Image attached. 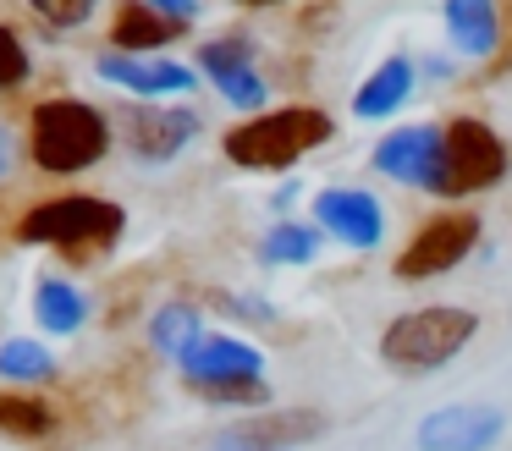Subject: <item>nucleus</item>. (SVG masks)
I'll list each match as a JSON object with an SVG mask.
<instances>
[{
  "label": "nucleus",
  "mask_w": 512,
  "mask_h": 451,
  "mask_svg": "<svg viewBox=\"0 0 512 451\" xmlns=\"http://www.w3.org/2000/svg\"><path fill=\"white\" fill-rule=\"evenodd\" d=\"M479 336V314L474 308H457V303H424L397 314L386 330H380V363L397 374H435L446 369L452 358H463Z\"/></svg>",
  "instance_id": "f257e3e1"
},
{
  "label": "nucleus",
  "mask_w": 512,
  "mask_h": 451,
  "mask_svg": "<svg viewBox=\"0 0 512 451\" xmlns=\"http://www.w3.org/2000/svg\"><path fill=\"white\" fill-rule=\"evenodd\" d=\"M28 154L45 176H78L111 154V121L89 99H39L34 116H28Z\"/></svg>",
  "instance_id": "f03ea898"
},
{
  "label": "nucleus",
  "mask_w": 512,
  "mask_h": 451,
  "mask_svg": "<svg viewBox=\"0 0 512 451\" xmlns=\"http://www.w3.org/2000/svg\"><path fill=\"white\" fill-rule=\"evenodd\" d=\"M331 132L336 121L320 105H281V110H259V116L237 121L221 138V149L243 171H287L320 143H331Z\"/></svg>",
  "instance_id": "7ed1b4c3"
},
{
  "label": "nucleus",
  "mask_w": 512,
  "mask_h": 451,
  "mask_svg": "<svg viewBox=\"0 0 512 451\" xmlns=\"http://www.w3.org/2000/svg\"><path fill=\"white\" fill-rule=\"evenodd\" d=\"M127 231L122 204L100 193H56V198H39L23 220H17V242L28 248H111L116 237Z\"/></svg>",
  "instance_id": "20e7f679"
},
{
  "label": "nucleus",
  "mask_w": 512,
  "mask_h": 451,
  "mask_svg": "<svg viewBox=\"0 0 512 451\" xmlns=\"http://www.w3.org/2000/svg\"><path fill=\"white\" fill-rule=\"evenodd\" d=\"M441 132H446V149H441V187H435V198H474L507 182L512 154L490 121L457 116Z\"/></svg>",
  "instance_id": "39448f33"
},
{
  "label": "nucleus",
  "mask_w": 512,
  "mask_h": 451,
  "mask_svg": "<svg viewBox=\"0 0 512 451\" xmlns=\"http://www.w3.org/2000/svg\"><path fill=\"white\" fill-rule=\"evenodd\" d=\"M479 231L485 226H479L474 209H441V215H430L408 242H402V253H397L391 270H397V281H435V275H452L457 264L479 248Z\"/></svg>",
  "instance_id": "423d86ee"
},
{
  "label": "nucleus",
  "mask_w": 512,
  "mask_h": 451,
  "mask_svg": "<svg viewBox=\"0 0 512 451\" xmlns=\"http://www.w3.org/2000/svg\"><path fill=\"white\" fill-rule=\"evenodd\" d=\"M507 435V413L496 402H446L419 418L413 446L419 451H490Z\"/></svg>",
  "instance_id": "0eeeda50"
},
{
  "label": "nucleus",
  "mask_w": 512,
  "mask_h": 451,
  "mask_svg": "<svg viewBox=\"0 0 512 451\" xmlns=\"http://www.w3.org/2000/svg\"><path fill=\"white\" fill-rule=\"evenodd\" d=\"M182 385L193 396L215 391V385H237V380H265V352L243 336H226V330H204L199 341L188 347V358L177 363Z\"/></svg>",
  "instance_id": "6e6552de"
},
{
  "label": "nucleus",
  "mask_w": 512,
  "mask_h": 451,
  "mask_svg": "<svg viewBox=\"0 0 512 451\" xmlns=\"http://www.w3.org/2000/svg\"><path fill=\"white\" fill-rule=\"evenodd\" d=\"M441 149H446V132L435 121H413V127H397L375 143V171L391 176L402 187H419V193H435L441 187Z\"/></svg>",
  "instance_id": "1a4fd4ad"
},
{
  "label": "nucleus",
  "mask_w": 512,
  "mask_h": 451,
  "mask_svg": "<svg viewBox=\"0 0 512 451\" xmlns=\"http://www.w3.org/2000/svg\"><path fill=\"white\" fill-rule=\"evenodd\" d=\"M314 226L342 248L369 253L386 242V209L364 187H325V193H314Z\"/></svg>",
  "instance_id": "9d476101"
},
{
  "label": "nucleus",
  "mask_w": 512,
  "mask_h": 451,
  "mask_svg": "<svg viewBox=\"0 0 512 451\" xmlns=\"http://www.w3.org/2000/svg\"><path fill=\"white\" fill-rule=\"evenodd\" d=\"M94 72H100L105 83L127 88V94L149 99V105H160V99H177V94H193V88H199V66L171 61V55H127V50H105L100 61H94Z\"/></svg>",
  "instance_id": "9b49d317"
},
{
  "label": "nucleus",
  "mask_w": 512,
  "mask_h": 451,
  "mask_svg": "<svg viewBox=\"0 0 512 451\" xmlns=\"http://www.w3.org/2000/svg\"><path fill=\"white\" fill-rule=\"evenodd\" d=\"M193 66H204V77L221 88V99L232 110H265L270 88H265V77H259V66H254V44L248 39H210Z\"/></svg>",
  "instance_id": "f8f14e48"
},
{
  "label": "nucleus",
  "mask_w": 512,
  "mask_h": 451,
  "mask_svg": "<svg viewBox=\"0 0 512 451\" xmlns=\"http://www.w3.org/2000/svg\"><path fill=\"white\" fill-rule=\"evenodd\" d=\"M199 132H204L199 110H188V105H144V110L127 116V149H133L138 160L166 165V160H177Z\"/></svg>",
  "instance_id": "ddd939ff"
},
{
  "label": "nucleus",
  "mask_w": 512,
  "mask_h": 451,
  "mask_svg": "<svg viewBox=\"0 0 512 451\" xmlns=\"http://www.w3.org/2000/svg\"><path fill=\"white\" fill-rule=\"evenodd\" d=\"M446 39H452L457 55L468 61H490L501 50V6L496 0H446Z\"/></svg>",
  "instance_id": "4468645a"
},
{
  "label": "nucleus",
  "mask_w": 512,
  "mask_h": 451,
  "mask_svg": "<svg viewBox=\"0 0 512 451\" xmlns=\"http://www.w3.org/2000/svg\"><path fill=\"white\" fill-rule=\"evenodd\" d=\"M182 33H188V22L160 17V11H155V6H144V0H127V6H116L111 50H127V55H160L166 44H177Z\"/></svg>",
  "instance_id": "2eb2a0df"
},
{
  "label": "nucleus",
  "mask_w": 512,
  "mask_h": 451,
  "mask_svg": "<svg viewBox=\"0 0 512 451\" xmlns=\"http://www.w3.org/2000/svg\"><path fill=\"white\" fill-rule=\"evenodd\" d=\"M408 99H413V61H408V55H386V61L358 83L353 116L358 121H386V116H397Z\"/></svg>",
  "instance_id": "dca6fc26"
},
{
  "label": "nucleus",
  "mask_w": 512,
  "mask_h": 451,
  "mask_svg": "<svg viewBox=\"0 0 512 451\" xmlns=\"http://www.w3.org/2000/svg\"><path fill=\"white\" fill-rule=\"evenodd\" d=\"M94 303L89 292H83L78 281H67V275H45V281L34 286V325L45 330V336H78L83 325H89Z\"/></svg>",
  "instance_id": "f3484780"
},
{
  "label": "nucleus",
  "mask_w": 512,
  "mask_h": 451,
  "mask_svg": "<svg viewBox=\"0 0 512 451\" xmlns=\"http://www.w3.org/2000/svg\"><path fill=\"white\" fill-rule=\"evenodd\" d=\"M325 418L309 413V407H292V413H281V407H259L254 418H243L237 429H226L221 440H248V446H287L298 451L309 435H320Z\"/></svg>",
  "instance_id": "a211bd4d"
},
{
  "label": "nucleus",
  "mask_w": 512,
  "mask_h": 451,
  "mask_svg": "<svg viewBox=\"0 0 512 451\" xmlns=\"http://www.w3.org/2000/svg\"><path fill=\"white\" fill-rule=\"evenodd\" d=\"M61 429L56 407L45 402L39 391H23V385H0V435L6 440H50Z\"/></svg>",
  "instance_id": "6ab92c4d"
},
{
  "label": "nucleus",
  "mask_w": 512,
  "mask_h": 451,
  "mask_svg": "<svg viewBox=\"0 0 512 451\" xmlns=\"http://www.w3.org/2000/svg\"><path fill=\"white\" fill-rule=\"evenodd\" d=\"M61 374L56 352L39 336H6L0 341V385H23V391H39Z\"/></svg>",
  "instance_id": "aec40b11"
},
{
  "label": "nucleus",
  "mask_w": 512,
  "mask_h": 451,
  "mask_svg": "<svg viewBox=\"0 0 512 451\" xmlns=\"http://www.w3.org/2000/svg\"><path fill=\"white\" fill-rule=\"evenodd\" d=\"M204 336V314L193 303H160L155 319H149V347L160 352V358L182 363L188 358V347Z\"/></svg>",
  "instance_id": "412c9836"
},
{
  "label": "nucleus",
  "mask_w": 512,
  "mask_h": 451,
  "mask_svg": "<svg viewBox=\"0 0 512 451\" xmlns=\"http://www.w3.org/2000/svg\"><path fill=\"white\" fill-rule=\"evenodd\" d=\"M325 248V231L309 220H276L265 237V259L270 264H314Z\"/></svg>",
  "instance_id": "4be33fe9"
},
{
  "label": "nucleus",
  "mask_w": 512,
  "mask_h": 451,
  "mask_svg": "<svg viewBox=\"0 0 512 451\" xmlns=\"http://www.w3.org/2000/svg\"><path fill=\"white\" fill-rule=\"evenodd\" d=\"M50 28H83V22L100 11V0H28Z\"/></svg>",
  "instance_id": "5701e85b"
},
{
  "label": "nucleus",
  "mask_w": 512,
  "mask_h": 451,
  "mask_svg": "<svg viewBox=\"0 0 512 451\" xmlns=\"http://www.w3.org/2000/svg\"><path fill=\"white\" fill-rule=\"evenodd\" d=\"M23 77H28V50H23V39H17V28L0 22V94L17 88Z\"/></svg>",
  "instance_id": "b1692460"
},
{
  "label": "nucleus",
  "mask_w": 512,
  "mask_h": 451,
  "mask_svg": "<svg viewBox=\"0 0 512 451\" xmlns=\"http://www.w3.org/2000/svg\"><path fill=\"white\" fill-rule=\"evenodd\" d=\"M144 6H155L160 17H177V22H188L193 11H199V0H144Z\"/></svg>",
  "instance_id": "393cba45"
},
{
  "label": "nucleus",
  "mask_w": 512,
  "mask_h": 451,
  "mask_svg": "<svg viewBox=\"0 0 512 451\" xmlns=\"http://www.w3.org/2000/svg\"><path fill=\"white\" fill-rule=\"evenodd\" d=\"M12 160H17V143H12V132L0 127V176L12 171Z\"/></svg>",
  "instance_id": "a878e982"
},
{
  "label": "nucleus",
  "mask_w": 512,
  "mask_h": 451,
  "mask_svg": "<svg viewBox=\"0 0 512 451\" xmlns=\"http://www.w3.org/2000/svg\"><path fill=\"white\" fill-rule=\"evenodd\" d=\"M215 451H287V446H248V440H221Z\"/></svg>",
  "instance_id": "bb28decb"
},
{
  "label": "nucleus",
  "mask_w": 512,
  "mask_h": 451,
  "mask_svg": "<svg viewBox=\"0 0 512 451\" xmlns=\"http://www.w3.org/2000/svg\"><path fill=\"white\" fill-rule=\"evenodd\" d=\"M237 6H281V0H237Z\"/></svg>",
  "instance_id": "cd10ccee"
}]
</instances>
